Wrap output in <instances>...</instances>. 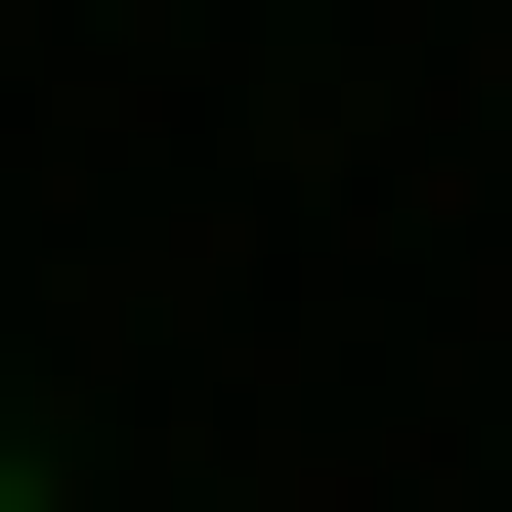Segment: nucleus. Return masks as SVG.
Here are the masks:
<instances>
[{
  "instance_id": "obj_1",
  "label": "nucleus",
  "mask_w": 512,
  "mask_h": 512,
  "mask_svg": "<svg viewBox=\"0 0 512 512\" xmlns=\"http://www.w3.org/2000/svg\"><path fill=\"white\" fill-rule=\"evenodd\" d=\"M0 512H43V427H0Z\"/></svg>"
}]
</instances>
